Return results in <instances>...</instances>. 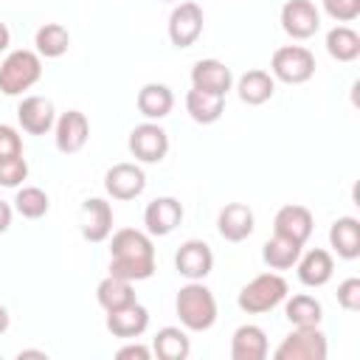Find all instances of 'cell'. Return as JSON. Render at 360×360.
I'll use <instances>...</instances> for the list:
<instances>
[{"instance_id":"cell-29","label":"cell","mask_w":360,"mask_h":360,"mask_svg":"<svg viewBox=\"0 0 360 360\" xmlns=\"http://www.w3.org/2000/svg\"><path fill=\"white\" fill-rule=\"evenodd\" d=\"M301 248L304 245H298V242H292L287 236L273 233L264 242V248H262V259H264V264L270 270H290V267H295V262L301 256Z\"/></svg>"},{"instance_id":"cell-5","label":"cell","mask_w":360,"mask_h":360,"mask_svg":"<svg viewBox=\"0 0 360 360\" xmlns=\"http://www.w3.org/2000/svg\"><path fill=\"white\" fill-rule=\"evenodd\" d=\"M270 76L284 84H304L315 76V53L304 45H281L273 51Z\"/></svg>"},{"instance_id":"cell-7","label":"cell","mask_w":360,"mask_h":360,"mask_svg":"<svg viewBox=\"0 0 360 360\" xmlns=\"http://www.w3.org/2000/svg\"><path fill=\"white\" fill-rule=\"evenodd\" d=\"M127 146L138 163H160L169 155V135L158 121H143L129 132Z\"/></svg>"},{"instance_id":"cell-22","label":"cell","mask_w":360,"mask_h":360,"mask_svg":"<svg viewBox=\"0 0 360 360\" xmlns=\"http://www.w3.org/2000/svg\"><path fill=\"white\" fill-rule=\"evenodd\" d=\"M233 360H264L267 357V332L256 323H242L231 338Z\"/></svg>"},{"instance_id":"cell-13","label":"cell","mask_w":360,"mask_h":360,"mask_svg":"<svg viewBox=\"0 0 360 360\" xmlns=\"http://www.w3.org/2000/svg\"><path fill=\"white\" fill-rule=\"evenodd\" d=\"M79 231L87 242H104L112 233V205L101 197H87L79 205Z\"/></svg>"},{"instance_id":"cell-28","label":"cell","mask_w":360,"mask_h":360,"mask_svg":"<svg viewBox=\"0 0 360 360\" xmlns=\"http://www.w3.org/2000/svg\"><path fill=\"white\" fill-rule=\"evenodd\" d=\"M34 45H37V53L45 56V59H59L68 53L70 48V31L62 25V22H45L37 28L34 34Z\"/></svg>"},{"instance_id":"cell-4","label":"cell","mask_w":360,"mask_h":360,"mask_svg":"<svg viewBox=\"0 0 360 360\" xmlns=\"http://www.w3.org/2000/svg\"><path fill=\"white\" fill-rule=\"evenodd\" d=\"M284 298H287V281H284V276H278V273H259L256 278H250L239 290L236 304L248 315H262V312L276 309Z\"/></svg>"},{"instance_id":"cell-37","label":"cell","mask_w":360,"mask_h":360,"mask_svg":"<svg viewBox=\"0 0 360 360\" xmlns=\"http://www.w3.org/2000/svg\"><path fill=\"white\" fill-rule=\"evenodd\" d=\"M115 357L118 360H149L152 357V349L143 346V343H127V346H121L115 352Z\"/></svg>"},{"instance_id":"cell-36","label":"cell","mask_w":360,"mask_h":360,"mask_svg":"<svg viewBox=\"0 0 360 360\" xmlns=\"http://www.w3.org/2000/svg\"><path fill=\"white\" fill-rule=\"evenodd\" d=\"M22 155V138L11 124H0V160Z\"/></svg>"},{"instance_id":"cell-26","label":"cell","mask_w":360,"mask_h":360,"mask_svg":"<svg viewBox=\"0 0 360 360\" xmlns=\"http://www.w3.org/2000/svg\"><path fill=\"white\" fill-rule=\"evenodd\" d=\"M96 301L104 312H115V309H124L129 304H135V290H132V281H124L118 276H107L98 281L96 287Z\"/></svg>"},{"instance_id":"cell-8","label":"cell","mask_w":360,"mask_h":360,"mask_svg":"<svg viewBox=\"0 0 360 360\" xmlns=\"http://www.w3.org/2000/svg\"><path fill=\"white\" fill-rule=\"evenodd\" d=\"M202 25H205L202 8L194 0H183L169 14V39H172V45L174 48H191L200 39Z\"/></svg>"},{"instance_id":"cell-20","label":"cell","mask_w":360,"mask_h":360,"mask_svg":"<svg viewBox=\"0 0 360 360\" xmlns=\"http://www.w3.org/2000/svg\"><path fill=\"white\" fill-rule=\"evenodd\" d=\"M295 267H298V281L304 287H323L335 273V259H332L329 250L312 248L304 256H298Z\"/></svg>"},{"instance_id":"cell-23","label":"cell","mask_w":360,"mask_h":360,"mask_svg":"<svg viewBox=\"0 0 360 360\" xmlns=\"http://www.w3.org/2000/svg\"><path fill=\"white\" fill-rule=\"evenodd\" d=\"M329 245L340 259L354 262L360 256V219L357 217H338L329 228Z\"/></svg>"},{"instance_id":"cell-10","label":"cell","mask_w":360,"mask_h":360,"mask_svg":"<svg viewBox=\"0 0 360 360\" xmlns=\"http://www.w3.org/2000/svg\"><path fill=\"white\" fill-rule=\"evenodd\" d=\"M174 270L186 281H202L214 270V253L202 239H186L174 253Z\"/></svg>"},{"instance_id":"cell-19","label":"cell","mask_w":360,"mask_h":360,"mask_svg":"<svg viewBox=\"0 0 360 360\" xmlns=\"http://www.w3.org/2000/svg\"><path fill=\"white\" fill-rule=\"evenodd\" d=\"M149 326V312L143 304H129L124 309H115V312H107V332L112 338H124V340H135L146 332Z\"/></svg>"},{"instance_id":"cell-21","label":"cell","mask_w":360,"mask_h":360,"mask_svg":"<svg viewBox=\"0 0 360 360\" xmlns=\"http://www.w3.org/2000/svg\"><path fill=\"white\" fill-rule=\"evenodd\" d=\"M135 104H138V112H141L146 121H160V118H166V115L172 112V107H174V93H172V87H166V84H160V82H149V84H143V87L138 90Z\"/></svg>"},{"instance_id":"cell-15","label":"cell","mask_w":360,"mask_h":360,"mask_svg":"<svg viewBox=\"0 0 360 360\" xmlns=\"http://www.w3.org/2000/svg\"><path fill=\"white\" fill-rule=\"evenodd\" d=\"M183 222V205L177 197H155L143 208V225L149 236H169Z\"/></svg>"},{"instance_id":"cell-2","label":"cell","mask_w":360,"mask_h":360,"mask_svg":"<svg viewBox=\"0 0 360 360\" xmlns=\"http://www.w3.org/2000/svg\"><path fill=\"white\" fill-rule=\"evenodd\" d=\"M174 309H177V318H180L183 329H188V332H205L217 321V298L202 281L183 284L177 290Z\"/></svg>"},{"instance_id":"cell-18","label":"cell","mask_w":360,"mask_h":360,"mask_svg":"<svg viewBox=\"0 0 360 360\" xmlns=\"http://www.w3.org/2000/svg\"><path fill=\"white\" fill-rule=\"evenodd\" d=\"M191 87H200V90H208L217 96H228V90L233 87V73L219 59H200L191 68Z\"/></svg>"},{"instance_id":"cell-33","label":"cell","mask_w":360,"mask_h":360,"mask_svg":"<svg viewBox=\"0 0 360 360\" xmlns=\"http://www.w3.org/2000/svg\"><path fill=\"white\" fill-rule=\"evenodd\" d=\"M25 180H28V163L22 155L0 160V186L3 188H20Z\"/></svg>"},{"instance_id":"cell-12","label":"cell","mask_w":360,"mask_h":360,"mask_svg":"<svg viewBox=\"0 0 360 360\" xmlns=\"http://www.w3.org/2000/svg\"><path fill=\"white\" fill-rule=\"evenodd\" d=\"M104 188H107V194L112 200L127 202V200H135V197L143 194L146 174H143V169L138 163H115L104 174Z\"/></svg>"},{"instance_id":"cell-39","label":"cell","mask_w":360,"mask_h":360,"mask_svg":"<svg viewBox=\"0 0 360 360\" xmlns=\"http://www.w3.org/2000/svg\"><path fill=\"white\" fill-rule=\"evenodd\" d=\"M8 45H11V31H8L6 22H0V53L8 51Z\"/></svg>"},{"instance_id":"cell-35","label":"cell","mask_w":360,"mask_h":360,"mask_svg":"<svg viewBox=\"0 0 360 360\" xmlns=\"http://www.w3.org/2000/svg\"><path fill=\"white\" fill-rule=\"evenodd\" d=\"M338 304L346 309V312H357L360 309V278L357 276H349L338 284Z\"/></svg>"},{"instance_id":"cell-16","label":"cell","mask_w":360,"mask_h":360,"mask_svg":"<svg viewBox=\"0 0 360 360\" xmlns=\"http://www.w3.org/2000/svg\"><path fill=\"white\" fill-rule=\"evenodd\" d=\"M273 233L304 245L312 236V211L307 205H295V202L281 205L273 217Z\"/></svg>"},{"instance_id":"cell-1","label":"cell","mask_w":360,"mask_h":360,"mask_svg":"<svg viewBox=\"0 0 360 360\" xmlns=\"http://www.w3.org/2000/svg\"><path fill=\"white\" fill-rule=\"evenodd\" d=\"M110 276L146 281L155 276V245L146 231L118 228L110 239Z\"/></svg>"},{"instance_id":"cell-14","label":"cell","mask_w":360,"mask_h":360,"mask_svg":"<svg viewBox=\"0 0 360 360\" xmlns=\"http://www.w3.org/2000/svg\"><path fill=\"white\" fill-rule=\"evenodd\" d=\"M17 121L22 127V132L28 135H45L53 129L56 124V110L53 101L45 96H25L17 107Z\"/></svg>"},{"instance_id":"cell-24","label":"cell","mask_w":360,"mask_h":360,"mask_svg":"<svg viewBox=\"0 0 360 360\" xmlns=\"http://www.w3.org/2000/svg\"><path fill=\"white\" fill-rule=\"evenodd\" d=\"M236 93H239V98H242L248 107H259V104H264V101L273 98V93H276V79H273L267 70L253 68V70H248V73L239 76Z\"/></svg>"},{"instance_id":"cell-38","label":"cell","mask_w":360,"mask_h":360,"mask_svg":"<svg viewBox=\"0 0 360 360\" xmlns=\"http://www.w3.org/2000/svg\"><path fill=\"white\" fill-rule=\"evenodd\" d=\"M11 217H14V208L6 200H0V233H6L11 228Z\"/></svg>"},{"instance_id":"cell-41","label":"cell","mask_w":360,"mask_h":360,"mask_svg":"<svg viewBox=\"0 0 360 360\" xmlns=\"http://www.w3.org/2000/svg\"><path fill=\"white\" fill-rule=\"evenodd\" d=\"M17 357H20V360H22V357H42V360H45L48 354H45V352H39V349H22Z\"/></svg>"},{"instance_id":"cell-27","label":"cell","mask_w":360,"mask_h":360,"mask_svg":"<svg viewBox=\"0 0 360 360\" xmlns=\"http://www.w3.org/2000/svg\"><path fill=\"white\" fill-rule=\"evenodd\" d=\"M152 352L160 360H186L191 354V340H188L186 329L163 326V329H158V335L152 340Z\"/></svg>"},{"instance_id":"cell-40","label":"cell","mask_w":360,"mask_h":360,"mask_svg":"<svg viewBox=\"0 0 360 360\" xmlns=\"http://www.w3.org/2000/svg\"><path fill=\"white\" fill-rule=\"evenodd\" d=\"M8 323H11V318H8V309H6L3 304H0V335H3L6 329H8Z\"/></svg>"},{"instance_id":"cell-32","label":"cell","mask_w":360,"mask_h":360,"mask_svg":"<svg viewBox=\"0 0 360 360\" xmlns=\"http://www.w3.org/2000/svg\"><path fill=\"white\" fill-rule=\"evenodd\" d=\"M51 208V200L48 194L39 188V186H20L17 194H14V211L25 219H39L45 217Z\"/></svg>"},{"instance_id":"cell-6","label":"cell","mask_w":360,"mask_h":360,"mask_svg":"<svg viewBox=\"0 0 360 360\" xmlns=\"http://www.w3.org/2000/svg\"><path fill=\"white\" fill-rule=\"evenodd\" d=\"M326 335L318 326H295L273 352L276 360H326Z\"/></svg>"},{"instance_id":"cell-11","label":"cell","mask_w":360,"mask_h":360,"mask_svg":"<svg viewBox=\"0 0 360 360\" xmlns=\"http://www.w3.org/2000/svg\"><path fill=\"white\" fill-rule=\"evenodd\" d=\"M90 138V121L82 110H68L56 118L53 124V141H56V149L62 155H76L84 149Z\"/></svg>"},{"instance_id":"cell-42","label":"cell","mask_w":360,"mask_h":360,"mask_svg":"<svg viewBox=\"0 0 360 360\" xmlns=\"http://www.w3.org/2000/svg\"><path fill=\"white\" fill-rule=\"evenodd\" d=\"M163 3H172V0H163Z\"/></svg>"},{"instance_id":"cell-34","label":"cell","mask_w":360,"mask_h":360,"mask_svg":"<svg viewBox=\"0 0 360 360\" xmlns=\"http://www.w3.org/2000/svg\"><path fill=\"white\" fill-rule=\"evenodd\" d=\"M321 6L335 22H352L360 17V0H321Z\"/></svg>"},{"instance_id":"cell-3","label":"cell","mask_w":360,"mask_h":360,"mask_svg":"<svg viewBox=\"0 0 360 360\" xmlns=\"http://www.w3.org/2000/svg\"><path fill=\"white\" fill-rule=\"evenodd\" d=\"M42 79V59L37 51L20 48L6 53L0 62V93L3 96H22Z\"/></svg>"},{"instance_id":"cell-31","label":"cell","mask_w":360,"mask_h":360,"mask_svg":"<svg viewBox=\"0 0 360 360\" xmlns=\"http://www.w3.org/2000/svg\"><path fill=\"white\" fill-rule=\"evenodd\" d=\"M326 53L338 62H354L360 56V34L349 25H335L326 34Z\"/></svg>"},{"instance_id":"cell-25","label":"cell","mask_w":360,"mask_h":360,"mask_svg":"<svg viewBox=\"0 0 360 360\" xmlns=\"http://www.w3.org/2000/svg\"><path fill=\"white\" fill-rule=\"evenodd\" d=\"M186 112L197 124H214L225 112V96H217V93L200 90V87H191L186 93Z\"/></svg>"},{"instance_id":"cell-30","label":"cell","mask_w":360,"mask_h":360,"mask_svg":"<svg viewBox=\"0 0 360 360\" xmlns=\"http://www.w3.org/2000/svg\"><path fill=\"white\" fill-rule=\"evenodd\" d=\"M284 315L292 326H321V318H323V307L315 295H307V292H298L292 298H284Z\"/></svg>"},{"instance_id":"cell-17","label":"cell","mask_w":360,"mask_h":360,"mask_svg":"<svg viewBox=\"0 0 360 360\" xmlns=\"http://www.w3.org/2000/svg\"><path fill=\"white\" fill-rule=\"evenodd\" d=\"M256 228V217L245 202H228L219 208L217 231L225 242H245Z\"/></svg>"},{"instance_id":"cell-9","label":"cell","mask_w":360,"mask_h":360,"mask_svg":"<svg viewBox=\"0 0 360 360\" xmlns=\"http://www.w3.org/2000/svg\"><path fill=\"white\" fill-rule=\"evenodd\" d=\"M281 28L292 39H309L321 28V11L312 0H287L281 6Z\"/></svg>"}]
</instances>
